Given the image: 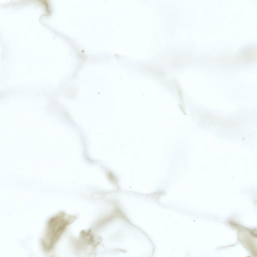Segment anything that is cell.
Here are the masks:
<instances>
[{
  "mask_svg": "<svg viewBox=\"0 0 257 257\" xmlns=\"http://www.w3.org/2000/svg\"><path fill=\"white\" fill-rule=\"evenodd\" d=\"M71 221L69 217L61 214L54 216L48 221L41 240L42 247L45 251H49L53 248Z\"/></svg>",
  "mask_w": 257,
  "mask_h": 257,
  "instance_id": "6da1fadb",
  "label": "cell"
}]
</instances>
